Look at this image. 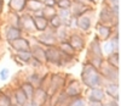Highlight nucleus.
<instances>
[{
	"mask_svg": "<svg viewBox=\"0 0 121 106\" xmlns=\"http://www.w3.org/2000/svg\"><path fill=\"white\" fill-rule=\"evenodd\" d=\"M80 82L82 83L85 89H92L97 87L103 86V78L102 75L97 67L88 63L87 61L84 62L81 72H80Z\"/></svg>",
	"mask_w": 121,
	"mask_h": 106,
	"instance_id": "f257e3e1",
	"label": "nucleus"
},
{
	"mask_svg": "<svg viewBox=\"0 0 121 106\" xmlns=\"http://www.w3.org/2000/svg\"><path fill=\"white\" fill-rule=\"evenodd\" d=\"M86 61L97 68H99V66L104 61V54L102 51V41L96 35L91 39L88 46L86 48Z\"/></svg>",
	"mask_w": 121,
	"mask_h": 106,
	"instance_id": "f03ea898",
	"label": "nucleus"
},
{
	"mask_svg": "<svg viewBox=\"0 0 121 106\" xmlns=\"http://www.w3.org/2000/svg\"><path fill=\"white\" fill-rule=\"evenodd\" d=\"M97 22L103 23V25H108L110 27H113V29H119V27H120V17L115 16L112 11H110V9L108 6L103 5L102 9L99 10Z\"/></svg>",
	"mask_w": 121,
	"mask_h": 106,
	"instance_id": "7ed1b4c3",
	"label": "nucleus"
},
{
	"mask_svg": "<svg viewBox=\"0 0 121 106\" xmlns=\"http://www.w3.org/2000/svg\"><path fill=\"white\" fill-rule=\"evenodd\" d=\"M68 75L65 73H62V72H56V73H52L51 72V77H50V86H48V95H51L56 91H59V90H63L65 84H67V81H68Z\"/></svg>",
	"mask_w": 121,
	"mask_h": 106,
	"instance_id": "20e7f679",
	"label": "nucleus"
},
{
	"mask_svg": "<svg viewBox=\"0 0 121 106\" xmlns=\"http://www.w3.org/2000/svg\"><path fill=\"white\" fill-rule=\"evenodd\" d=\"M33 38L35 39L36 43H39L40 45H43L45 48L53 46V45L58 44V41L56 39V35H55V29L50 28V27L47 29H45L44 32H38L36 34L33 35Z\"/></svg>",
	"mask_w": 121,
	"mask_h": 106,
	"instance_id": "39448f33",
	"label": "nucleus"
},
{
	"mask_svg": "<svg viewBox=\"0 0 121 106\" xmlns=\"http://www.w3.org/2000/svg\"><path fill=\"white\" fill-rule=\"evenodd\" d=\"M99 72L104 82H117L120 83V68H115L104 60L99 66Z\"/></svg>",
	"mask_w": 121,
	"mask_h": 106,
	"instance_id": "423d86ee",
	"label": "nucleus"
},
{
	"mask_svg": "<svg viewBox=\"0 0 121 106\" xmlns=\"http://www.w3.org/2000/svg\"><path fill=\"white\" fill-rule=\"evenodd\" d=\"M68 43L73 46V49L78 54H80V52H82L86 49V44H87L86 43V34L74 29L70 32L69 38H68Z\"/></svg>",
	"mask_w": 121,
	"mask_h": 106,
	"instance_id": "0eeeda50",
	"label": "nucleus"
},
{
	"mask_svg": "<svg viewBox=\"0 0 121 106\" xmlns=\"http://www.w3.org/2000/svg\"><path fill=\"white\" fill-rule=\"evenodd\" d=\"M93 15H95V9L90 10V11L85 12L84 15L76 17V30L87 34L93 26V22H92Z\"/></svg>",
	"mask_w": 121,
	"mask_h": 106,
	"instance_id": "6e6552de",
	"label": "nucleus"
},
{
	"mask_svg": "<svg viewBox=\"0 0 121 106\" xmlns=\"http://www.w3.org/2000/svg\"><path fill=\"white\" fill-rule=\"evenodd\" d=\"M64 93L67 94L68 98H74V96H81L85 93V87L82 86V83L80 82V79H69L67 81V84L64 87Z\"/></svg>",
	"mask_w": 121,
	"mask_h": 106,
	"instance_id": "1a4fd4ad",
	"label": "nucleus"
},
{
	"mask_svg": "<svg viewBox=\"0 0 121 106\" xmlns=\"http://www.w3.org/2000/svg\"><path fill=\"white\" fill-rule=\"evenodd\" d=\"M19 28L22 29L23 34H27L28 37H33L34 34H36V29L33 22V15L29 12H22L21 14V25Z\"/></svg>",
	"mask_w": 121,
	"mask_h": 106,
	"instance_id": "9d476101",
	"label": "nucleus"
},
{
	"mask_svg": "<svg viewBox=\"0 0 121 106\" xmlns=\"http://www.w3.org/2000/svg\"><path fill=\"white\" fill-rule=\"evenodd\" d=\"M45 52H46V66H56L58 67V63L62 59L63 54L62 51L58 49L57 45H53V46H47L45 48Z\"/></svg>",
	"mask_w": 121,
	"mask_h": 106,
	"instance_id": "9b49d317",
	"label": "nucleus"
},
{
	"mask_svg": "<svg viewBox=\"0 0 121 106\" xmlns=\"http://www.w3.org/2000/svg\"><path fill=\"white\" fill-rule=\"evenodd\" d=\"M0 33H1V38L6 41V43L9 44L10 41H12L19 37L23 35V32L21 28L18 27H12V26H7L4 23L3 28L0 29Z\"/></svg>",
	"mask_w": 121,
	"mask_h": 106,
	"instance_id": "f8f14e48",
	"label": "nucleus"
},
{
	"mask_svg": "<svg viewBox=\"0 0 121 106\" xmlns=\"http://www.w3.org/2000/svg\"><path fill=\"white\" fill-rule=\"evenodd\" d=\"M10 50H11L12 52L15 51H26V50H30V45H32V41H30L29 38L27 37H19L12 41H10V43L7 44Z\"/></svg>",
	"mask_w": 121,
	"mask_h": 106,
	"instance_id": "ddd939ff",
	"label": "nucleus"
},
{
	"mask_svg": "<svg viewBox=\"0 0 121 106\" xmlns=\"http://www.w3.org/2000/svg\"><path fill=\"white\" fill-rule=\"evenodd\" d=\"M95 32H96L95 35L103 43V41L108 40L110 37L113 35L114 29H113V27H110V26H108V25H103V23L97 22V23L95 25Z\"/></svg>",
	"mask_w": 121,
	"mask_h": 106,
	"instance_id": "4468645a",
	"label": "nucleus"
},
{
	"mask_svg": "<svg viewBox=\"0 0 121 106\" xmlns=\"http://www.w3.org/2000/svg\"><path fill=\"white\" fill-rule=\"evenodd\" d=\"M102 88L109 99H115L120 101V83L117 82H103Z\"/></svg>",
	"mask_w": 121,
	"mask_h": 106,
	"instance_id": "2eb2a0df",
	"label": "nucleus"
},
{
	"mask_svg": "<svg viewBox=\"0 0 121 106\" xmlns=\"http://www.w3.org/2000/svg\"><path fill=\"white\" fill-rule=\"evenodd\" d=\"M86 90L87 91L84 93V96L86 98L87 101H105L107 100V95L102 87L86 89Z\"/></svg>",
	"mask_w": 121,
	"mask_h": 106,
	"instance_id": "dca6fc26",
	"label": "nucleus"
},
{
	"mask_svg": "<svg viewBox=\"0 0 121 106\" xmlns=\"http://www.w3.org/2000/svg\"><path fill=\"white\" fill-rule=\"evenodd\" d=\"M30 52H32V57H33V59L38 60L40 63H43L44 66H46L47 61H46L45 46L40 45L39 43H36V41H35L34 44L32 43V45H30Z\"/></svg>",
	"mask_w": 121,
	"mask_h": 106,
	"instance_id": "f3484780",
	"label": "nucleus"
},
{
	"mask_svg": "<svg viewBox=\"0 0 121 106\" xmlns=\"http://www.w3.org/2000/svg\"><path fill=\"white\" fill-rule=\"evenodd\" d=\"M48 99L50 95L46 90L41 89L40 87H36L34 90V94L32 96V100L38 105V106H48Z\"/></svg>",
	"mask_w": 121,
	"mask_h": 106,
	"instance_id": "a211bd4d",
	"label": "nucleus"
},
{
	"mask_svg": "<svg viewBox=\"0 0 121 106\" xmlns=\"http://www.w3.org/2000/svg\"><path fill=\"white\" fill-rule=\"evenodd\" d=\"M43 7H44L43 0H27L24 11L32 15H41Z\"/></svg>",
	"mask_w": 121,
	"mask_h": 106,
	"instance_id": "6ab92c4d",
	"label": "nucleus"
},
{
	"mask_svg": "<svg viewBox=\"0 0 121 106\" xmlns=\"http://www.w3.org/2000/svg\"><path fill=\"white\" fill-rule=\"evenodd\" d=\"M12 57H13L15 62L18 63L19 66H24V65H28L29 61L32 60V52H30V50L15 51V52H12Z\"/></svg>",
	"mask_w": 121,
	"mask_h": 106,
	"instance_id": "aec40b11",
	"label": "nucleus"
},
{
	"mask_svg": "<svg viewBox=\"0 0 121 106\" xmlns=\"http://www.w3.org/2000/svg\"><path fill=\"white\" fill-rule=\"evenodd\" d=\"M95 9V6L92 5H85V4H80V3H76V1H73L72 6H70V12H72V16L73 17H79L84 15L85 12L90 11V10Z\"/></svg>",
	"mask_w": 121,
	"mask_h": 106,
	"instance_id": "412c9836",
	"label": "nucleus"
},
{
	"mask_svg": "<svg viewBox=\"0 0 121 106\" xmlns=\"http://www.w3.org/2000/svg\"><path fill=\"white\" fill-rule=\"evenodd\" d=\"M4 23L7 25V26H12V27H18L19 28V25H21V14H17V12L7 10V12L5 14Z\"/></svg>",
	"mask_w": 121,
	"mask_h": 106,
	"instance_id": "4be33fe9",
	"label": "nucleus"
},
{
	"mask_svg": "<svg viewBox=\"0 0 121 106\" xmlns=\"http://www.w3.org/2000/svg\"><path fill=\"white\" fill-rule=\"evenodd\" d=\"M11 96H12V101L13 104L18 105V106H23V104L28 100L26 94L23 93V90L19 88L18 86H16L15 88H12L11 90Z\"/></svg>",
	"mask_w": 121,
	"mask_h": 106,
	"instance_id": "5701e85b",
	"label": "nucleus"
},
{
	"mask_svg": "<svg viewBox=\"0 0 121 106\" xmlns=\"http://www.w3.org/2000/svg\"><path fill=\"white\" fill-rule=\"evenodd\" d=\"M33 22L36 29V33L38 32H44L45 29L48 28V20L43 15H33Z\"/></svg>",
	"mask_w": 121,
	"mask_h": 106,
	"instance_id": "b1692460",
	"label": "nucleus"
},
{
	"mask_svg": "<svg viewBox=\"0 0 121 106\" xmlns=\"http://www.w3.org/2000/svg\"><path fill=\"white\" fill-rule=\"evenodd\" d=\"M27 0H9L7 1V9L10 11H13L17 14L24 12Z\"/></svg>",
	"mask_w": 121,
	"mask_h": 106,
	"instance_id": "393cba45",
	"label": "nucleus"
},
{
	"mask_svg": "<svg viewBox=\"0 0 121 106\" xmlns=\"http://www.w3.org/2000/svg\"><path fill=\"white\" fill-rule=\"evenodd\" d=\"M70 30L67 26L62 25L60 27L56 28L55 29V35H56V39L58 43H62V41H68V38H69V34H70Z\"/></svg>",
	"mask_w": 121,
	"mask_h": 106,
	"instance_id": "a878e982",
	"label": "nucleus"
},
{
	"mask_svg": "<svg viewBox=\"0 0 121 106\" xmlns=\"http://www.w3.org/2000/svg\"><path fill=\"white\" fill-rule=\"evenodd\" d=\"M58 49L62 51L63 55H67V56H72V57H78V52L73 49V46L70 45L68 41H62V43H58L57 44Z\"/></svg>",
	"mask_w": 121,
	"mask_h": 106,
	"instance_id": "bb28decb",
	"label": "nucleus"
},
{
	"mask_svg": "<svg viewBox=\"0 0 121 106\" xmlns=\"http://www.w3.org/2000/svg\"><path fill=\"white\" fill-rule=\"evenodd\" d=\"M41 77H43V75H40V73H39V71H36V70H33L32 72H30V73H28V75L26 76V79H24V81L29 82L30 84H33V86L36 88V87H39L40 81H41Z\"/></svg>",
	"mask_w": 121,
	"mask_h": 106,
	"instance_id": "cd10ccee",
	"label": "nucleus"
},
{
	"mask_svg": "<svg viewBox=\"0 0 121 106\" xmlns=\"http://www.w3.org/2000/svg\"><path fill=\"white\" fill-rule=\"evenodd\" d=\"M104 60L112 65L113 67L115 68H120L121 66V59H120V51H116V52H113V54H109L104 57Z\"/></svg>",
	"mask_w": 121,
	"mask_h": 106,
	"instance_id": "c85d7f7f",
	"label": "nucleus"
},
{
	"mask_svg": "<svg viewBox=\"0 0 121 106\" xmlns=\"http://www.w3.org/2000/svg\"><path fill=\"white\" fill-rule=\"evenodd\" d=\"M18 87L23 90V93L26 94V96H27L28 100L32 99L33 94H34V90H35V87L33 86V84H30V83L27 82V81H22L21 83L18 84Z\"/></svg>",
	"mask_w": 121,
	"mask_h": 106,
	"instance_id": "c756f323",
	"label": "nucleus"
},
{
	"mask_svg": "<svg viewBox=\"0 0 121 106\" xmlns=\"http://www.w3.org/2000/svg\"><path fill=\"white\" fill-rule=\"evenodd\" d=\"M12 96L11 91H6L5 89H0V106H12Z\"/></svg>",
	"mask_w": 121,
	"mask_h": 106,
	"instance_id": "7c9ffc66",
	"label": "nucleus"
},
{
	"mask_svg": "<svg viewBox=\"0 0 121 106\" xmlns=\"http://www.w3.org/2000/svg\"><path fill=\"white\" fill-rule=\"evenodd\" d=\"M67 106H87V100L84 95L81 96L69 98L67 101Z\"/></svg>",
	"mask_w": 121,
	"mask_h": 106,
	"instance_id": "2f4dec72",
	"label": "nucleus"
},
{
	"mask_svg": "<svg viewBox=\"0 0 121 106\" xmlns=\"http://www.w3.org/2000/svg\"><path fill=\"white\" fill-rule=\"evenodd\" d=\"M57 15L60 20H62V23L64 26L68 23V21L72 18V12H70L69 9H57Z\"/></svg>",
	"mask_w": 121,
	"mask_h": 106,
	"instance_id": "473e14b6",
	"label": "nucleus"
},
{
	"mask_svg": "<svg viewBox=\"0 0 121 106\" xmlns=\"http://www.w3.org/2000/svg\"><path fill=\"white\" fill-rule=\"evenodd\" d=\"M56 14H57V7H53V6H44L41 10V15L45 16L47 20L53 17Z\"/></svg>",
	"mask_w": 121,
	"mask_h": 106,
	"instance_id": "72a5a7b5",
	"label": "nucleus"
},
{
	"mask_svg": "<svg viewBox=\"0 0 121 106\" xmlns=\"http://www.w3.org/2000/svg\"><path fill=\"white\" fill-rule=\"evenodd\" d=\"M62 25H63V23H62V20L58 17L57 14H56L53 17H51V18L48 20V27H50V28H52V29H56V28L60 27Z\"/></svg>",
	"mask_w": 121,
	"mask_h": 106,
	"instance_id": "f704fd0d",
	"label": "nucleus"
},
{
	"mask_svg": "<svg viewBox=\"0 0 121 106\" xmlns=\"http://www.w3.org/2000/svg\"><path fill=\"white\" fill-rule=\"evenodd\" d=\"M73 4V0H57L56 7L57 9H70Z\"/></svg>",
	"mask_w": 121,
	"mask_h": 106,
	"instance_id": "c9c22d12",
	"label": "nucleus"
},
{
	"mask_svg": "<svg viewBox=\"0 0 121 106\" xmlns=\"http://www.w3.org/2000/svg\"><path fill=\"white\" fill-rule=\"evenodd\" d=\"M28 66H30V68H33V70H39V68H43V67H45L43 63H40L38 60H35V59H33L32 57V60L29 61V63H28Z\"/></svg>",
	"mask_w": 121,
	"mask_h": 106,
	"instance_id": "e433bc0d",
	"label": "nucleus"
},
{
	"mask_svg": "<svg viewBox=\"0 0 121 106\" xmlns=\"http://www.w3.org/2000/svg\"><path fill=\"white\" fill-rule=\"evenodd\" d=\"M9 77H10V70L6 68V67H3L0 70V81L5 82V81L9 79Z\"/></svg>",
	"mask_w": 121,
	"mask_h": 106,
	"instance_id": "4c0bfd02",
	"label": "nucleus"
},
{
	"mask_svg": "<svg viewBox=\"0 0 121 106\" xmlns=\"http://www.w3.org/2000/svg\"><path fill=\"white\" fill-rule=\"evenodd\" d=\"M103 5L108 6V7H113V6H117L120 5V0H103Z\"/></svg>",
	"mask_w": 121,
	"mask_h": 106,
	"instance_id": "58836bf2",
	"label": "nucleus"
},
{
	"mask_svg": "<svg viewBox=\"0 0 121 106\" xmlns=\"http://www.w3.org/2000/svg\"><path fill=\"white\" fill-rule=\"evenodd\" d=\"M43 3H44V6H53V7H56L57 0H43Z\"/></svg>",
	"mask_w": 121,
	"mask_h": 106,
	"instance_id": "ea45409f",
	"label": "nucleus"
},
{
	"mask_svg": "<svg viewBox=\"0 0 121 106\" xmlns=\"http://www.w3.org/2000/svg\"><path fill=\"white\" fill-rule=\"evenodd\" d=\"M105 102L108 104V106H120V101L119 100H115V99H109Z\"/></svg>",
	"mask_w": 121,
	"mask_h": 106,
	"instance_id": "a19ab883",
	"label": "nucleus"
},
{
	"mask_svg": "<svg viewBox=\"0 0 121 106\" xmlns=\"http://www.w3.org/2000/svg\"><path fill=\"white\" fill-rule=\"evenodd\" d=\"M87 106H104V101H87Z\"/></svg>",
	"mask_w": 121,
	"mask_h": 106,
	"instance_id": "79ce46f5",
	"label": "nucleus"
},
{
	"mask_svg": "<svg viewBox=\"0 0 121 106\" xmlns=\"http://www.w3.org/2000/svg\"><path fill=\"white\" fill-rule=\"evenodd\" d=\"M4 9H5V0H0V17L4 14Z\"/></svg>",
	"mask_w": 121,
	"mask_h": 106,
	"instance_id": "37998d69",
	"label": "nucleus"
},
{
	"mask_svg": "<svg viewBox=\"0 0 121 106\" xmlns=\"http://www.w3.org/2000/svg\"><path fill=\"white\" fill-rule=\"evenodd\" d=\"M23 106H38L32 99H29V100H27L24 104H23Z\"/></svg>",
	"mask_w": 121,
	"mask_h": 106,
	"instance_id": "c03bdc74",
	"label": "nucleus"
},
{
	"mask_svg": "<svg viewBox=\"0 0 121 106\" xmlns=\"http://www.w3.org/2000/svg\"><path fill=\"white\" fill-rule=\"evenodd\" d=\"M73 1H76V3H80V4H85V5H92V4L88 1V0H73Z\"/></svg>",
	"mask_w": 121,
	"mask_h": 106,
	"instance_id": "a18cd8bd",
	"label": "nucleus"
},
{
	"mask_svg": "<svg viewBox=\"0 0 121 106\" xmlns=\"http://www.w3.org/2000/svg\"><path fill=\"white\" fill-rule=\"evenodd\" d=\"M88 1H90L91 4H92L93 6H96V5H97L98 3H100V0H88Z\"/></svg>",
	"mask_w": 121,
	"mask_h": 106,
	"instance_id": "49530a36",
	"label": "nucleus"
},
{
	"mask_svg": "<svg viewBox=\"0 0 121 106\" xmlns=\"http://www.w3.org/2000/svg\"><path fill=\"white\" fill-rule=\"evenodd\" d=\"M56 106H67V101H65V102H60V104H57Z\"/></svg>",
	"mask_w": 121,
	"mask_h": 106,
	"instance_id": "de8ad7c7",
	"label": "nucleus"
},
{
	"mask_svg": "<svg viewBox=\"0 0 121 106\" xmlns=\"http://www.w3.org/2000/svg\"><path fill=\"white\" fill-rule=\"evenodd\" d=\"M1 39H3V38H1V33H0V41H1Z\"/></svg>",
	"mask_w": 121,
	"mask_h": 106,
	"instance_id": "09e8293b",
	"label": "nucleus"
},
{
	"mask_svg": "<svg viewBox=\"0 0 121 106\" xmlns=\"http://www.w3.org/2000/svg\"><path fill=\"white\" fill-rule=\"evenodd\" d=\"M104 106H108V104H107V102H105V101H104Z\"/></svg>",
	"mask_w": 121,
	"mask_h": 106,
	"instance_id": "8fccbe9b",
	"label": "nucleus"
},
{
	"mask_svg": "<svg viewBox=\"0 0 121 106\" xmlns=\"http://www.w3.org/2000/svg\"><path fill=\"white\" fill-rule=\"evenodd\" d=\"M12 106H18V105H16V104H12Z\"/></svg>",
	"mask_w": 121,
	"mask_h": 106,
	"instance_id": "3c124183",
	"label": "nucleus"
}]
</instances>
